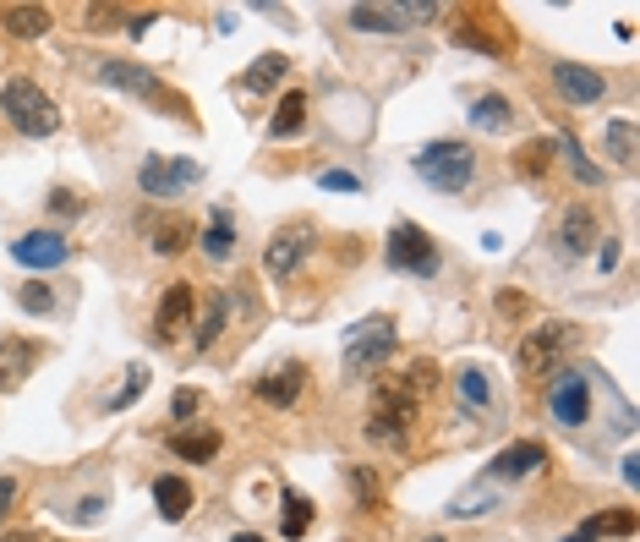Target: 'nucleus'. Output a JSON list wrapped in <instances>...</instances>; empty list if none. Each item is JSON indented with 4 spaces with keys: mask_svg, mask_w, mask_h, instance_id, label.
I'll list each match as a JSON object with an SVG mask.
<instances>
[{
    "mask_svg": "<svg viewBox=\"0 0 640 542\" xmlns=\"http://www.w3.org/2000/svg\"><path fill=\"white\" fill-rule=\"evenodd\" d=\"M0 110H6V121L17 126L22 137H50L55 126H61V115H55L50 94H44L33 77H11V83L0 88Z\"/></svg>",
    "mask_w": 640,
    "mask_h": 542,
    "instance_id": "1",
    "label": "nucleus"
},
{
    "mask_svg": "<svg viewBox=\"0 0 640 542\" xmlns=\"http://www.w3.org/2000/svg\"><path fill=\"white\" fill-rule=\"evenodd\" d=\"M416 176H422L427 187H438V192H465L471 176H476V154L465 143L438 137V143H427L422 154H416Z\"/></svg>",
    "mask_w": 640,
    "mask_h": 542,
    "instance_id": "2",
    "label": "nucleus"
},
{
    "mask_svg": "<svg viewBox=\"0 0 640 542\" xmlns=\"http://www.w3.org/2000/svg\"><path fill=\"white\" fill-rule=\"evenodd\" d=\"M438 263H444V258H438L433 236H427L422 225L400 219V225L389 230V269H405V274H416V280H433Z\"/></svg>",
    "mask_w": 640,
    "mask_h": 542,
    "instance_id": "3",
    "label": "nucleus"
},
{
    "mask_svg": "<svg viewBox=\"0 0 640 542\" xmlns=\"http://www.w3.org/2000/svg\"><path fill=\"white\" fill-rule=\"evenodd\" d=\"M389 351H394V324L389 318H367V324H356L351 340H345V373H356V378L378 373V367L389 362Z\"/></svg>",
    "mask_w": 640,
    "mask_h": 542,
    "instance_id": "4",
    "label": "nucleus"
},
{
    "mask_svg": "<svg viewBox=\"0 0 640 542\" xmlns=\"http://www.w3.org/2000/svg\"><path fill=\"white\" fill-rule=\"evenodd\" d=\"M548 411H553V422H564V428H580V422L591 417V384H586V373H575V367H553Z\"/></svg>",
    "mask_w": 640,
    "mask_h": 542,
    "instance_id": "5",
    "label": "nucleus"
},
{
    "mask_svg": "<svg viewBox=\"0 0 640 542\" xmlns=\"http://www.w3.org/2000/svg\"><path fill=\"white\" fill-rule=\"evenodd\" d=\"M197 181H203V165H192V159H143V170H137V187L148 198H181Z\"/></svg>",
    "mask_w": 640,
    "mask_h": 542,
    "instance_id": "6",
    "label": "nucleus"
},
{
    "mask_svg": "<svg viewBox=\"0 0 640 542\" xmlns=\"http://www.w3.org/2000/svg\"><path fill=\"white\" fill-rule=\"evenodd\" d=\"M99 77L110 88H126V94H143V99H154V105H170L176 115H186V99L181 94H170L165 83H159L154 72H143V66H132V61H99Z\"/></svg>",
    "mask_w": 640,
    "mask_h": 542,
    "instance_id": "7",
    "label": "nucleus"
},
{
    "mask_svg": "<svg viewBox=\"0 0 640 542\" xmlns=\"http://www.w3.org/2000/svg\"><path fill=\"white\" fill-rule=\"evenodd\" d=\"M575 340V329L569 324H542V329H531L526 340H520V356H515V367L526 378H542V373H553V362H558V351Z\"/></svg>",
    "mask_w": 640,
    "mask_h": 542,
    "instance_id": "8",
    "label": "nucleus"
},
{
    "mask_svg": "<svg viewBox=\"0 0 640 542\" xmlns=\"http://www.w3.org/2000/svg\"><path fill=\"white\" fill-rule=\"evenodd\" d=\"M11 258H17L22 269H61V263L72 258V241H66L61 230H28V236L11 241Z\"/></svg>",
    "mask_w": 640,
    "mask_h": 542,
    "instance_id": "9",
    "label": "nucleus"
},
{
    "mask_svg": "<svg viewBox=\"0 0 640 542\" xmlns=\"http://www.w3.org/2000/svg\"><path fill=\"white\" fill-rule=\"evenodd\" d=\"M553 241H558V252L564 258H580V252H591L602 241V225H597V214L586 209V203H569L564 214H558V230H553Z\"/></svg>",
    "mask_w": 640,
    "mask_h": 542,
    "instance_id": "10",
    "label": "nucleus"
},
{
    "mask_svg": "<svg viewBox=\"0 0 640 542\" xmlns=\"http://www.w3.org/2000/svg\"><path fill=\"white\" fill-rule=\"evenodd\" d=\"M192 307H197L192 285L176 280L165 296H159V307H154V329H159V340H176L181 329H192Z\"/></svg>",
    "mask_w": 640,
    "mask_h": 542,
    "instance_id": "11",
    "label": "nucleus"
},
{
    "mask_svg": "<svg viewBox=\"0 0 640 542\" xmlns=\"http://www.w3.org/2000/svg\"><path fill=\"white\" fill-rule=\"evenodd\" d=\"M553 83H558V94H564L569 105H597V99L608 94L602 72H591V66H575V61H558V66H553Z\"/></svg>",
    "mask_w": 640,
    "mask_h": 542,
    "instance_id": "12",
    "label": "nucleus"
},
{
    "mask_svg": "<svg viewBox=\"0 0 640 542\" xmlns=\"http://www.w3.org/2000/svg\"><path fill=\"white\" fill-rule=\"evenodd\" d=\"M312 252V225H296V230H279L269 241V252H263V263H269L274 280H285V274H296V263Z\"/></svg>",
    "mask_w": 640,
    "mask_h": 542,
    "instance_id": "13",
    "label": "nucleus"
},
{
    "mask_svg": "<svg viewBox=\"0 0 640 542\" xmlns=\"http://www.w3.org/2000/svg\"><path fill=\"white\" fill-rule=\"evenodd\" d=\"M301 389H307V373H301V367H279V373L258 378V400H263V406H274V411L296 406Z\"/></svg>",
    "mask_w": 640,
    "mask_h": 542,
    "instance_id": "14",
    "label": "nucleus"
},
{
    "mask_svg": "<svg viewBox=\"0 0 640 542\" xmlns=\"http://www.w3.org/2000/svg\"><path fill=\"white\" fill-rule=\"evenodd\" d=\"M542 460H548V449H542L537 438H526V444H509V449H504V455H498L487 471H493V477H531V471H537Z\"/></svg>",
    "mask_w": 640,
    "mask_h": 542,
    "instance_id": "15",
    "label": "nucleus"
},
{
    "mask_svg": "<svg viewBox=\"0 0 640 542\" xmlns=\"http://www.w3.org/2000/svg\"><path fill=\"white\" fill-rule=\"evenodd\" d=\"M33 362H39V345L6 340V345H0V389H17L22 373H33Z\"/></svg>",
    "mask_w": 640,
    "mask_h": 542,
    "instance_id": "16",
    "label": "nucleus"
},
{
    "mask_svg": "<svg viewBox=\"0 0 640 542\" xmlns=\"http://www.w3.org/2000/svg\"><path fill=\"white\" fill-rule=\"evenodd\" d=\"M154 504H159V515H165L170 526L186 521V510H192V482L186 477H159L154 482Z\"/></svg>",
    "mask_w": 640,
    "mask_h": 542,
    "instance_id": "17",
    "label": "nucleus"
},
{
    "mask_svg": "<svg viewBox=\"0 0 640 542\" xmlns=\"http://www.w3.org/2000/svg\"><path fill=\"white\" fill-rule=\"evenodd\" d=\"M301 126H307V94L301 88H290L285 99H279V110H274V121H269V137H301Z\"/></svg>",
    "mask_w": 640,
    "mask_h": 542,
    "instance_id": "18",
    "label": "nucleus"
},
{
    "mask_svg": "<svg viewBox=\"0 0 640 542\" xmlns=\"http://www.w3.org/2000/svg\"><path fill=\"white\" fill-rule=\"evenodd\" d=\"M0 22H6V33H17V39H39V33H50V6H6Z\"/></svg>",
    "mask_w": 640,
    "mask_h": 542,
    "instance_id": "19",
    "label": "nucleus"
},
{
    "mask_svg": "<svg viewBox=\"0 0 640 542\" xmlns=\"http://www.w3.org/2000/svg\"><path fill=\"white\" fill-rule=\"evenodd\" d=\"M170 455L208 466V460L219 455V433H214V428H203V433H170Z\"/></svg>",
    "mask_w": 640,
    "mask_h": 542,
    "instance_id": "20",
    "label": "nucleus"
},
{
    "mask_svg": "<svg viewBox=\"0 0 640 542\" xmlns=\"http://www.w3.org/2000/svg\"><path fill=\"white\" fill-rule=\"evenodd\" d=\"M345 17H351V28H362V33H400L405 28L400 6H351Z\"/></svg>",
    "mask_w": 640,
    "mask_h": 542,
    "instance_id": "21",
    "label": "nucleus"
},
{
    "mask_svg": "<svg viewBox=\"0 0 640 542\" xmlns=\"http://www.w3.org/2000/svg\"><path fill=\"white\" fill-rule=\"evenodd\" d=\"M192 236H197L192 219L170 214V219H159V225H154V252H186V247H192Z\"/></svg>",
    "mask_w": 640,
    "mask_h": 542,
    "instance_id": "22",
    "label": "nucleus"
},
{
    "mask_svg": "<svg viewBox=\"0 0 640 542\" xmlns=\"http://www.w3.org/2000/svg\"><path fill=\"white\" fill-rule=\"evenodd\" d=\"M509 121H515V110H509V99H498V94H482L471 105V126H482V132H509Z\"/></svg>",
    "mask_w": 640,
    "mask_h": 542,
    "instance_id": "23",
    "label": "nucleus"
},
{
    "mask_svg": "<svg viewBox=\"0 0 640 542\" xmlns=\"http://www.w3.org/2000/svg\"><path fill=\"white\" fill-rule=\"evenodd\" d=\"M285 55H279V50H269V55H258V61H252V72L247 77H241V83H247L252 88V94H269V88L279 83V77H285Z\"/></svg>",
    "mask_w": 640,
    "mask_h": 542,
    "instance_id": "24",
    "label": "nucleus"
},
{
    "mask_svg": "<svg viewBox=\"0 0 640 542\" xmlns=\"http://www.w3.org/2000/svg\"><path fill=\"white\" fill-rule=\"evenodd\" d=\"M203 252H208V258H230V252H236V230H230V214H225V209L208 219V230H203Z\"/></svg>",
    "mask_w": 640,
    "mask_h": 542,
    "instance_id": "25",
    "label": "nucleus"
},
{
    "mask_svg": "<svg viewBox=\"0 0 640 542\" xmlns=\"http://www.w3.org/2000/svg\"><path fill=\"white\" fill-rule=\"evenodd\" d=\"M307 526H312V504L301 499V493H285V521H279V532L296 542V537H307Z\"/></svg>",
    "mask_w": 640,
    "mask_h": 542,
    "instance_id": "26",
    "label": "nucleus"
},
{
    "mask_svg": "<svg viewBox=\"0 0 640 542\" xmlns=\"http://www.w3.org/2000/svg\"><path fill=\"white\" fill-rule=\"evenodd\" d=\"M580 532H591V537H630V532H635V515H630V510H613V515H597V521H586Z\"/></svg>",
    "mask_w": 640,
    "mask_h": 542,
    "instance_id": "27",
    "label": "nucleus"
},
{
    "mask_svg": "<svg viewBox=\"0 0 640 542\" xmlns=\"http://www.w3.org/2000/svg\"><path fill=\"white\" fill-rule=\"evenodd\" d=\"M553 148H564V159H569V170H575V176H580V181H586V187H597V181H602V170H597V165H591V159H586V154H580V143H575V137H569V132H564V137H558V143H553Z\"/></svg>",
    "mask_w": 640,
    "mask_h": 542,
    "instance_id": "28",
    "label": "nucleus"
},
{
    "mask_svg": "<svg viewBox=\"0 0 640 542\" xmlns=\"http://www.w3.org/2000/svg\"><path fill=\"white\" fill-rule=\"evenodd\" d=\"M608 148H613L619 165H630V159H635V126L630 121H608Z\"/></svg>",
    "mask_w": 640,
    "mask_h": 542,
    "instance_id": "29",
    "label": "nucleus"
},
{
    "mask_svg": "<svg viewBox=\"0 0 640 542\" xmlns=\"http://www.w3.org/2000/svg\"><path fill=\"white\" fill-rule=\"evenodd\" d=\"M548 159H553V143H526L520 148V176H542V170H548Z\"/></svg>",
    "mask_w": 640,
    "mask_h": 542,
    "instance_id": "30",
    "label": "nucleus"
},
{
    "mask_svg": "<svg viewBox=\"0 0 640 542\" xmlns=\"http://www.w3.org/2000/svg\"><path fill=\"white\" fill-rule=\"evenodd\" d=\"M460 400H471V406H487V378H482V367H460Z\"/></svg>",
    "mask_w": 640,
    "mask_h": 542,
    "instance_id": "31",
    "label": "nucleus"
},
{
    "mask_svg": "<svg viewBox=\"0 0 640 542\" xmlns=\"http://www.w3.org/2000/svg\"><path fill=\"white\" fill-rule=\"evenodd\" d=\"M143 389H148V367H132V378H126V384L110 395V411H126L137 395H143Z\"/></svg>",
    "mask_w": 640,
    "mask_h": 542,
    "instance_id": "32",
    "label": "nucleus"
},
{
    "mask_svg": "<svg viewBox=\"0 0 640 542\" xmlns=\"http://www.w3.org/2000/svg\"><path fill=\"white\" fill-rule=\"evenodd\" d=\"M219 329H225V296H214V302H208V313H203V329H197V345L219 340Z\"/></svg>",
    "mask_w": 640,
    "mask_h": 542,
    "instance_id": "33",
    "label": "nucleus"
},
{
    "mask_svg": "<svg viewBox=\"0 0 640 542\" xmlns=\"http://www.w3.org/2000/svg\"><path fill=\"white\" fill-rule=\"evenodd\" d=\"M17 302L28 307V313H50V307H55V296H50V285H22V291H17Z\"/></svg>",
    "mask_w": 640,
    "mask_h": 542,
    "instance_id": "34",
    "label": "nucleus"
},
{
    "mask_svg": "<svg viewBox=\"0 0 640 542\" xmlns=\"http://www.w3.org/2000/svg\"><path fill=\"white\" fill-rule=\"evenodd\" d=\"M318 181H323V187H329V192H356V187H362V181H356L351 170H323Z\"/></svg>",
    "mask_w": 640,
    "mask_h": 542,
    "instance_id": "35",
    "label": "nucleus"
},
{
    "mask_svg": "<svg viewBox=\"0 0 640 542\" xmlns=\"http://www.w3.org/2000/svg\"><path fill=\"white\" fill-rule=\"evenodd\" d=\"M50 209H55V214H83V198H72L66 187H55V192H50Z\"/></svg>",
    "mask_w": 640,
    "mask_h": 542,
    "instance_id": "36",
    "label": "nucleus"
},
{
    "mask_svg": "<svg viewBox=\"0 0 640 542\" xmlns=\"http://www.w3.org/2000/svg\"><path fill=\"white\" fill-rule=\"evenodd\" d=\"M356 493H362V504H378V477H372L367 466L356 471Z\"/></svg>",
    "mask_w": 640,
    "mask_h": 542,
    "instance_id": "37",
    "label": "nucleus"
},
{
    "mask_svg": "<svg viewBox=\"0 0 640 542\" xmlns=\"http://www.w3.org/2000/svg\"><path fill=\"white\" fill-rule=\"evenodd\" d=\"M197 406H203V395H197V389H181V395H176V406H170V411H176V417H192Z\"/></svg>",
    "mask_w": 640,
    "mask_h": 542,
    "instance_id": "38",
    "label": "nucleus"
},
{
    "mask_svg": "<svg viewBox=\"0 0 640 542\" xmlns=\"http://www.w3.org/2000/svg\"><path fill=\"white\" fill-rule=\"evenodd\" d=\"M11 499H17V477H0V515L11 510Z\"/></svg>",
    "mask_w": 640,
    "mask_h": 542,
    "instance_id": "39",
    "label": "nucleus"
},
{
    "mask_svg": "<svg viewBox=\"0 0 640 542\" xmlns=\"http://www.w3.org/2000/svg\"><path fill=\"white\" fill-rule=\"evenodd\" d=\"M230 542H263L258 532H236V537H230Z\"/></svg>",
    "mask_w": 640,
    "mask_h": 542,
    "instance_id": "40",
    "label": "nucleus"
}]
</instances>
